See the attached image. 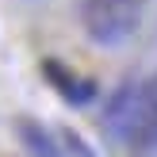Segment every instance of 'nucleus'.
Listing matches in <instances>:
<instances>
[{
	"label": "nucleus",
	"instance_id": "obj_1",
	"mask_svg": "<svg viewBox=\"0 0 157 157\" xmlns=\"http://www.w3.org/2000/svg\"><path fill=\"white\" fill-rule=\"evenodd\" d=\"M84 35L100 46H119L142 23V0H84L81 4Z\"/></svg>",
	"mask_w": 157,
	"mask_h": 157
},
{
	"label": "nucleus",
	"instance_id": "obj_2",
	"mask_svg": "<svg viewBox=\"0 0 157 157\" xmlns=\"http://www.w3.org/2000/svg\"><path fill=\"white\" fill-rule=\"evenodd\" d=\"M127 146H130V150H138V153L157 150V73L150 77V81H142L138 115H134V127H130Z\"/></svg>",
	"mask_w": 157,
	"mask_h": 157
},
{
	"label": "nucleus",
	"instance_id": "obj_3",
	"mask_svg": "<svg viewBox=\"0 0 157 157\" xmlns=\"http://www.w3.org/2000/svg\"><path fill=\"white\" fill-rule=\"evenodd\" d=\"M138 96H142V84L127 81V84L111 96V104H107L104 127H107V134H115L119 142L130 138V127H134V115H138Z\"/></svg>",
	"mask_w": 157,
	"mask_h": 157
},
{
	"label": "nucleus",
	"instance_id": "obj_4",
	"mask_svg": "<svg viewBox=\"0 0 157 157\" xmlns=\"http://www.w3.org/2000/svg\"><path fill=\"white\" fill-rule=\"evenodd\" d=\"M42 77H46V81H50V84H54V88H58L65 100H69V104H88V100H92V92H96V88H92V81L77 77L73 69H69V65H61L58 58H46V61H42Z\"/></svg>",
	"mask_w": 157,
	"mask_h": 157
},
{
	"label": "nucleus",
	"instance_id": "obj_5",
	"mask_svg": "<svg viewBox=\"0 0 157 157\" xmlns=\"http://www.w3.org/2000/svg\"><path fill=\"white\" fill-rule=\"evenodd\" d=\"M15 130H19V142H23V150H27L31 157H61V150L54 146L50 130H46L42 123L19 115V119H15Z\"/></svg>",
	"mask_w": 157,
	"mask_h": 157
},
{
	"label": "nucleus",
	"instance_id": "obj_6",
	"mask_svg": "<svg viewBox=\"0 0 157 157\" xmlns=\"http://www.w3.org/2000/svg\"><path fill=\"white\" fill-rule=\"evenodd\" d=\"M61 138H65V146H69V153H73V157H92V150L81 142L77 130H61Z\"/></svg>",
	"mask_w": 157,
	"mask_h": 157
}]
</instances>
